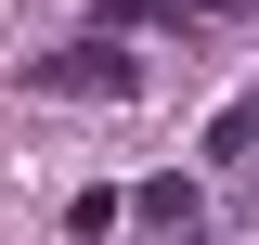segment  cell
I'll return each instance as SVG.
<instances>
[{"label":"cell","mask_w":259,"mask_h":245,"mask_svg":"<svg viewBox=\"0 0 259 245\" xmlns=\"http://www.w3.org/2000/svg\"><path fill=\"white\" fill-rule=\"evenodd\" d=\"M130 78H143V65H130L117 39H78V52H52V65H39L26 91H52V103H78V91H91V103H117Z\"/></svg>","instance_id":"6da1fadb"},{"label":"cell","mask_w":259,"mask_h":245,"mask_svg":"<svg viewBox=\"0 0 259 245\" xmlns=\"http://www.w3.org/2000/svg\"><path fill=\"white\" fill-rule=\"evenodd\" d=\"M207 155H221V168H246V155H259V91H246V103H221V116H207Z\"/></svg>","instance_id":"7a4b0ae2"},{"label":"cell","mask_w":259,"mask_h":245,"mask_svg":"<svg viewBox=\"0 0 259 245\" xmlns=\"http://www.w3.org/2000/svg\"><path fill=\"white\" fill-rule=\"evenodd\" d=\"M143 219L156 232H194V181H143Z\"/></svg>","instance_id":"3957f363"},{"label":"cell","mask_w":259,"mask_h":245,"mask_svg":"<svg viewBox=\"0 0 259 245\" xmlns=\"http://www.w3.org/2000/svg\"><path fill=\"white\" fill-rule=\"evenodd\" d=\"M233 13H259V0H156V26H233Z\"/></svg>","instance_id":"277c9868"}]
</instances>
